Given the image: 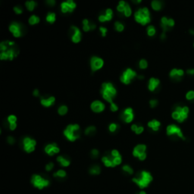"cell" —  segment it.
Masks as SVG:
<instances>
[{
	"label": "cell",
	"mask_w": 194,
	"mask_h": 194,
	"mask_svg": "<svg viewBox=\"0 0 194 194\" xmlns=\"http://www.w3.org/2000/svg\"><path fill=\"white\" fill-rule=\"evenodd\" d=\"M0 59L1 60H10L13 59L18 55L19 51L15 43L12 41H3L0 43Z\"/></svg>",
	"instance_id": "1"
},
{
	"label": "cell",
	"mask_w": 194,
	"mask_h": 194,
	"mask_svg": "<svg viewBox=\"0 0 194 194\" xmlns=\"http://www.w3.org/2000/svg\"><path fill=\"white\" fill-rule=\"evenodd\" d=\"M189 115V108L186 105L176 106L171 113L172 119L178 123H183L187 120Z\"/></svg>",
	"instance_id": "2"
},
{
	"label": "cell",
	"mask_w": 194,
	"mask_h": 194,
	"mask_svg": "<svg viewBox=\"0 0 194 194\" xmlns=\"http://www.w3.org/2000/svg\"><path fill=\"white\" fill-rule=\"evenodd\" d=\"M153 177L151 174L146 171H142L132 179V181L135 183L140 189H144L148 187L149 185L152 181Z\"/></svg>",
	"instance_id": "3"
},
{
	"label": "cell",
	"mask_w": 194,
	"mask_h": 194,
	"mask_svg": "<svg viewBox=\"0 0 194 194\" xmlns=\"http://www.w3.org/2000/svg\"><path fill=\"white\" fill-rule=\"evenodd\" d=\"M101 93L103 97L107 102L110 103L111 104L113 103V100L116 96V90L111 83H104L102 86Z\"/></svg>",
	"instance_id": "4"
},
{
	"label": "cell",
	"mask_w": 194,
	"mask_h": 194,
	"mask_svg": "<svg viewBox=\"0 0 194 194\" xmlns=\"http://www.w3.org/2000/svg\"><path fill=\"white\" fill-rule=\"evenodd\" d=\"M134 17L137 22L142 25H146L151 21L149 10L147 8H142L138 9L134 14Z\"/></svg>",
	"instance_id": "5"
},
{
	"label": "cell",
	"mask_w": 194,
	"mask_h": 194,
	"mask_svg": "<svg viewBox=\"0 0 194 194\" xmlns=\"http://www.w3.org/2000/svg\"><path fill=\"white\" fill-rule=\"evenodd\" d=\"M30 182L34 187L39 189H44V188L49 186L50 184V181H49V179L45 177L44 176L40 175V174H33L30 179Z\"/></svg>",
	"instance_id": "6"
},
{
	"label": "cell",
	"mask_w": 194,
	"mask_h": 194,
	"mask_svg": "<svg viewBox=\"0 0 194 194\" xmlns=\"http://www.w3.org/2000/svg\"><path fill=\"white\" fill-rule=\"evenodd\" d=\"M80 126L78 125H70L64 131V135L68 140L74 142L80 137L77 131H79Z\"/></svg>",
	"instance_id": "7"
},
{
	"label": "cell",
	"mask_w": 194,
	"mask_h": 194,
	"mask_svg": "<svg viewBox=\"0 0 194 194\" xmlns=\"http://www.w3.org/2000/svg\"><path fill=\"white\" fill-rule=\"evenodd\" d=\"M166 134L169 137H176L177 138L185 140H186V137L183 134V132L182 131L181 128L178 126V125H175V124H171L169 125L166 128Z\"/></svg>",
	"instance_id": "8"
},
{
	"label": "cell",
	"mask_w": 194,
	"mask_h": 194,
	"mask_svg": "<svg viewBox=\"0 0 194 194\" xmlns=\"http://www.w3.org/2000/svg\"><path fill=\"white\" fill-rule=\"evenodd\" d=\"M102 161H103V164L109 168H114L115 166L119 165L122 163V156H118V157H114L112 156V155L108 154L105 156H103L102 158Z\"/></svg>",
	"instance_id": "9"
},
{
	"label": "cell",
	"mask_w": 194,
	"mask_h": 194,
	"mask_svg": "<svg viewBox=\"0 0 194 194\" xmlns=\"http://www.w3.org/2000/svg\"><path fill=\"white\" fill-rule=\"evenodd\" d=\"M146 146L144 144H139L134 149L133 151V155L134 157L139 159L140 161H143L146 158Z\"/></svg>",
	"instance_id": "10"
},
{
	"label": "cell",
	"mask_w": 194,
	"mask_h": 194,
	"mask_svg": "<svg viewBox=\"0 0 194 194\" xmlns=\"http://www.w3.org/2000/svg\"><path fill=\"white\" fill-rule=\"evenodd\" d=\"M137 76V73L131 68L125 70L121 77V81L125 84H129Z\"/></svg>",
	"instance_id": "11"
},
{
	"label": "cell",
	"mask_w": 194,
	"mask_h": 194,
	"mask_svg": "<svg viewBox=\"0 0 194 194\" xmlns=\"http://www.w3.org/2000/svg\"><path fill=\"white\" fill-rule=\"evenodd\" d=\"M175 25V21L173 18L167 17H162L161 19V27L162 28L163 33L169 31Z\"/></svg>",
	"instance_id": "12"
},
{
	"label": "cell",
	"mask_w": 194,
	"mask_h": 194,
	"mask_svg": "<svg viewBox=\"0 0 194 194\" xmlns=\"http://www.w3.org/2000/svg\"><path fill=\"white\" fill-rule=\"evenodd\" d=\"M10 32L12 33L14 37H21L24 34V29L23 26L21 24L17 22L11 23V25L9 26Z\"/></svg>",
	"instance_id": "13"
},
{
	"label": "cell",
	"mask_w": 194,
	"mask_h": 194,
	"mask_svg": "<svg viewBox=\"0 0 194 194\" xmlns=\"http://www.w3.org/2000/svg\"><path fill=\"white\" fill-rule=\"evenodd\" d=\"M185 71L181 68H173L169 73V77L174 81H180L185 75Z\"/></svg>",
	"instance_id": "14"
},
{
	"label": "cell",
	"mask_w": 194,
	"mask_h": 194,
	"mask_svg": "<svg viewBox=\"0 0 194 194\" xmlns=\"http://www.w3.org/2000/svg\"><path fill=\"white\" fill-rule=\"evenodd\" d=\"M103 65H104V62L100 57L93 56L91 58L90 65H91V69L93 72H95V71L101 69L103 67Z\"/></svg>",
	"instance_id": "15"
},
{
	"label": "cell",
	"mask_w": 194,
	"mask_h": 194,
	"mask_svg": "<svg viewBox=\"0 0 194 194\" xmlns=\"http://www.w3.org/2000/svg\"><path fill=\"white\" fill-rule=\"evenodd\" d=\"M36 141L30 137H25L23 140V146L24 149L27 152L30 153L34 151L35 146H36Z\"/></svg>",
	"instance_id": "16"
},
{
	"label": "cell",
	"mask_w": 194,
	"mask_h": 194,
	"mask_svg": "<svg viewBox=\"0 0 194 194\" xmlns=\"http://www.w3.org/2000/svg\"><path fill=\"white\" fill-rule=\"evenodd\" d=\"M76 8V4L72 0H68L66 2H63L61 5V8L63 13L67 12H73Z\"/></svg>",
	"instance_id": "17"
},
{
	"label": "cell",
	"mask_w": 194,
	"mask_h": 194,
	"mask_svg": "<svg viewBox=\"0 0 194 194\" xmlns=\"http://www.w3.org/2000/svg\"><path fill=\"white\" fill-rule=\"evenodd\" d=\"M122 119L126 123H131L134 119V113L131 108H127L122 113Z\"/></svg>",
	"instance_id": "18"
},
{
	"label": "cell",
	"mask_w": 194,
	"mask_h": 194,
	"mask_svg": "<svg viewBox=\"0 0 194 194\" xmlns=\"http://www.w3.org/2000/svg\"><path fill=\"white\" fill-rule=\"evenodd\" d=\"M60 149L57 145L55 143H52V144H49V145L46 146L45 147V152H46V154H48L49 156H54L55 154H57V153H59Z\"/></svg>",
	"instance_id": "19"
},
{
	"label": "cell",
	"mask_w": 194,
	"mask_h": 194,
	"mask_svg": "<svg viewBox=\"0 0 194 194\" xmlns=\"http://www.w3.org/2000/svg\"><path fill=\"white\" fill-rule=\"evenodd\" d=\"M71 30H72L73 33H74L72 36H71V40L73 41V43H79L81 40V33L80 31V30L77 27H75V26H72L71 27Z\"/></svg>",
	"instance_id": "20"
},
{
	"label": "cell",
	"mask_w": 194,
	"mask_h": 194,
	"mask_svg": "<svg viewBox=\"0 0 194 194\" xmlns=\"http://www.w3.org/2000/svg\"><path fill=\"white\" fill-rule=\"evenodd\" d=\"M113 17V11L110 8H108L106 11V14H101L99 17V21L100 22H106V21H111Z\"/></svg>",
	"instance_id": "21"
},
{
	"label": "cell",
	"mask_w": 194,
	"mask_h": 194,
	"mask_svg": "<svg viewBox=\"0 0 194 194\" xmlns=\"http://www.w3.org/2000/svg\"><path fill=\"white\" fill-rule=\"evenodd\" d=\"M160 85V81L158 79V78H155V77H152L150 78L148 84V88L150 91H155L156 90Z\"/></svg>",
	"instance_id": "22"
},
{
	"label": "cell",
	"mask_w": 194,
	"mask_h": 194,
	"mask_svg": "<svg viewBox=\"0 0 194 194\" xmlns=\"http://www.w3.org/2000/svg\"><path fill=\"white\" fill-rule=\"evenodd\" d=\"M91 109L94 112H101L105 109V105L100 101H94L91 104Z\"/></svg>",
	"instance_id": "23"
},
{
	"label": "cell",
	"mask_w": 194,
	"mask_h": 194,
	"mask_svg": "<svg viewBox=\"0 0 194 194\" xmlns=\"http://www.w3.org/2000/svg\"><path fill=\"white\" fill-rule=\"evenodd\" d=\"M96 24H94L93 23H90L87 19H84L83 21V29H84V31L87 32L90 31V30H93L96 29Z\"/></svg>",
	"instance_id": "24"
},
{
	"label": "cell",
	"mask_w": 194,
	"mask_h": 194,
	"mask_svg": "<svg viewBox=\"0 0 194 194\" xmlns=\"http://www.w3.org/2000/svg\"><path fill=\"white\" fill-rule=\"evenodd\" d=\"M147 125H148L149 128H151L152 131H158L159 130L160 127H161V122H160L159 121L154 119V120H152L150 121V122H149Z\"/></svg>",
	"instance_id": "25"
},
{
	"label": "cell",
	"mask_w": 194,
	"mask_h": 194,
	"mask_svg": "<svg viewBox=\"0 0 194 194\" xmlns=\"http://www.w3.org/2000/svg\"><path fill=\"white\" fill-rule=\"evenodd\" d=\"M55 101V97L50 96L49 98H41V104L45 107H50L51 106L54 104Z\"/></svg>",
	"instance_id": "26"
},
{
	"label": "cell",
	"mask_w": 194,
	"mask_h": 194,
	"mask_svg": "<svg viewBox=\"0 0 194 194\" xmlns=\"http://www.w3.org/2000/svg\"><path fill=\"white\" fill-rule=\"evenodd\" d=\"M57 162L62 166V167H68L70 165V160L64 156H59L57 158Z\"/></svg>",
	"instance_id": "27"
},
{
	"label": "cell",
	"mask_w": 194,
	"mask_h": 194,
	"mask_svg": "<svg viewBox=\"0 0 194 194\" xmlns=\"http://www.w3.org/2000/svg\"><path fill=\"white\" fill-rule=\"evenodd\" d=\"M151 5L152 8L155 11H160L163 7L162 2L159 1V0H154V1H152L151 3Z\"/></svg>",
	"instance_id": "28"
},
{
	"label": "cell",
	"mask_w": 194,
	"mask_h": 194,
	"mask_svg": "<svg viewBox=\"0 0 194 194\" xmlns=\"http://www.w3.org/2000/svg\"><path fill=\"white\" fill-rule=\"evenodd\" d=\"M53 176L55 177H56V178L64 179L66 177L67 173L65 170H62V169H61V170L57 171L56 172H55V173L53 174Z\"/></svg>",
	"instance_id": "29"
},
{
	"label": "cell",
	"mask_w": 194,
	"mask_h": 194,
	"mask_svg": "<svg viewBox=\"0 0 194 194\" xmlns=\"http://www.w3.org/2000/svg\"><path fill=\"white\" fill-rule=\"evenodd\" d=\"M101 172V168L99 165H93L90 168V174L92 175H98Z\"/></svg>",
	"instance_id": "30"
},
{
	"label": "cell",
	"mask_w": 194,
	"mask_h": 194,
	"mask_svg": "<svg viewBox=\"0 0 194 194\" xmlns=\"http://www.w3.org/2000/svg\"><path fill=\"white\" fill-rule=\"evenodd\" d=\"M185 98L188 102H191V103L194 102V90H188L185 94Z\"/></svg>",
	"instance_id": "31"
},
{
	"label": "cell",
	"mask_w": 194,
	"mask_h": 194,
	"mask_svg": "<svg viewBox=\"0 0 194 194\" xmlns=\"http://www.w3.org/2000/svg\"><path fill=\"white\" fill-rule=\"evenodd\" d=\"M36 3L34 1H27V2H25V6L28 11H33L35 8V7H36Z\"/></svg>",
	"instance_id": "32"
},
{
	"label": "cell",
	"mask_w": 194,
	"mask_h": 194,
	"mask_svg": "<svg viewBox=\"0 0 194 194\" xmlns=\"http://www.w3.org/2000/svg\"><path fill=\"white\" fill-rule=\"evenodd\" d=\"M55 18H56V15H55V13L49 12L48 13L47 16H46V21L50 24H53L55 22Z\"/></svg>",
	"instance_id": "33"
},
{
	"label": "cell",
	"mask_w": 194,
	"mask_h": 194,
	"mask_svg": "<svg viewBox=\"0 0 194 194\" xmlns=\"http://www.w3.org/2000/svg\"><path fill=\"white\" fill-rule=\"evenodd\" d=\"M28 21L30 24H31V25H34V24H38V23L40 22V18H39V17H37L36 15H32L31 17H30Z\"/></svg>",
	"instance_id": "34"
},
{
	"label": "cell",
	"mask_w": 194,
	"mask_h": 194,
	"mask_svg": "<svg viewBox=\"0 0 194 194\" xmlns=\"http://www.w3.org/2000/svg\"><path fill=\"white\" fill-rule=\"evenodd\" d=\"M147 34L149 36H153L156 35V30L154 26L149 25L148 27H147Z\"/></svg>",
	"instance_id": "35"
},
{
	"label": "cell",
	"mask_w": 194,
	"mask_h": 194,
	"mask_svg": "<svg viewBox=\"0 0 194 194\" xmlns=\"http://www.w3.org/2000/svg\"><path fill=\"white\" fill-rule=\"evenodd\" d=\"M126 2H125V1H121L120 2H119V5L117 6V10L119 11V12H123L125 11V8H126V5H127Z\"/></svg>",
	"instance_id": "36"
},
{
	"label": "cell",
	"mask_w": 194,
	"mask_h": 194,
	"mask_svg": "<svg viewBox=\"0 0 194 194\" xmlns=\"http://www.w3.org/2000/svg\"><path fill=\"white\" fill-rule=\"evenodd\" d=\"M58 112L60 115H65L68 112V107L65 106H62L58 109Z\"/></svg>",
	"instance_id": "37"
},
{
	"label": "cell",
	"mask_w": 194,
	"mask_h": 194,
	"mask_svg": "<svg viewBox=\"0 0 194 194\" xmlns=\"http://www.w3.org/2000/svg\"><path fill=\"white\" fill-rule=\"evenodd\" d=\"M115 26L116 30H117L119 32L123 31L124 29H125V26H124V24H122L121 22H119V21H116V22L115 23Z\"/></svg>",
	"instance_id": "38"
},
{
	"label": "cell",
	"mask_w": 194,
	"mask_h": 194,
	"mask_svg": "<svg viewBox=\"0 0 194 194\" xmlns=\"http://www.w3.org/2000/svg\"><path fill=\"white\" fill-rule=\"evenodd\" d=\"M122 170L125 172H126V173H128V174H133V173H134V170H133L132 168L129 165H127L122 167Z\"/></svg>",
	"instance_id": "39"
},
{
	"label": "cell",
	"mask_w": 194,
	"mask_h": 194,
	"mask_svg": "<svg viewBox=\"0 0 194 194\" xmlns=\"http://www.w3.org/2000/svg\"><path fill=\"white\" fill-rule=\"evenodd\" d=\"M131 14H132V11H131V7H130V5L128 4H127L126 8H125V11H124V14L126 17H130L131 15Z\"/></svg>",
	"instance_id": "40"
},
{
	"label": "cell",
	"mask_w": 194,
	"mask_h": 194,
	"mask_svg": "<svg viewBox=\"0 0 194 194\" xmlns=\"http://www.w3.org/2000/svg\"><path fill=\"white\" fill-rule=\"evenodd\" d=\"M119 125H117V124H115V123H112L109 125V131H110L111 132L114 133L117 131L118 129H119Z\"/></svg>",
	"instance_id": "41"
},
{
	"label": "cell",
	"mask_w": 194,
	"mask_h": 194,
	"mask_svg": "<svg viewBox=\"0 0 194 194\" xmlns=\"http://www.w3.org/2000/svg\"><path fill=\"white\" fill-rule=\"evenodd\" d=\"M147 66H148V63H147V62L145 59H142V60L140 62V68L141 69H146V68H147Z\"/></svg>",
	"instance_id": "42"
},
{
	"label": "cell",
	"mask_w": 194,
	"mask_h": 194,
	"mask_svg": "<svg viewBox=\"0 0 194 194\" xmlns=\"http://www.w3.org/2000/svg\"><path fill=\"white\" fill-rule=\"evenodd\" d=\"M16 121H17V118L14 115H9L8 118V123L10 124H14L16 123Z\"/></svg>",
	"instance_id": "43"
},
{
	"label": "cell",
	"mask_w": 194,
	"mask_h": 194,
	"mask_svg": "<svg viewBox=\"0 0 194 194\" xmlns=\"http://www.w3.org/2000/svg\"><path fill=\"white\" fill-rule=\"evenodd\" d=\"M95 131H96V128L93 126H91V127H89V128H87V129H86L85 134H87V135H89V134H92V133L95 132Z\"/></svg>",
	"instance_id": "44"
},
{
	"label": "cell",
	"mask_w": 194,
	"mask_h": 194,
	"mask_svg": "<svg viewBox=\"0 0 194 194\" xmlns=\"http://www.w3.org/2000/svg\"><path fill=\"white\" fill-rule=\"evenodd\" d=\"M99 154H100V152L97 149H93L91 151V156L93 159L97 158L99 156Z\"/></svg>",
	"instance_id": "45"
},
{
	"label": "cell",
	"mask_w": 194,
	"mask_h": 194,
	"mask_svg": "<svg viewBox=\"0 0 194 194\" xmlns=\"http://www.w3.org/2000/svg\"><path fill=\"white\" fill-rule=\"evenodd\" d=\"M149 105H150V107H151V108L156 107L157 105H158V100H151L149 101Z\"/></svg>",
	"instance_id": "46"
},
{
	"label": "cell",
	"mask_w": 194,
	"mask_h": 194,
	"mask_svg": "<svg viewBox=\"0 0 194 194\" xmlns=\"http://www.w3.org/2000/svg\"><path fill=\"white\" fill-rule=\"evenodd\" d=\"M14 11L16 14H21L23 12V9L21 6H15L14 7Z\"/></svg>",
	"instance_id": "47"
},
{
	"label": "cell",
	"mask_w": 194,
	"mask_h": 194,
	"mask_svg": "<svg viewBox=\"0 0 194 194\" xmlns=\"http://www.w3.org/2000/svg\"><path fill=\"white\" fill-rule=\"evenodd\" d=\"M54 168V164L52 162H49L48 163L47 165H46V170L47 171H51Z\"/></svg>",
	"instance_id": "48"
},
{
	"label": "cell",
	"mask_w": 194,
	"mask_h": 194,
	"mask_svg": "<svg viewBox=\"0 0 194 194\" xmlns=\"http://www.w3.org/2000/svg\"><path fill=\"white\" fill-rule=\"evenodd\" d=\"M186 74L188 76H190V77L194 76V68H188L186 71Z\"/></svg>",
	"instance_id": "49"
},
{
	"label": "cell",
	"mask_w": 194,
	"mask_h": 194,
	"mask_svg": "<svg viewBox=\"0 0 194 194\" xmlns=\"http://www.w3.org/2000/svg\"><path fill=\"white\" fill-rule=\"evenodd\" d=\"M111 110L112 111V112H116V111H118V109H119V107H118V106L115 103H112L111 104V107H110Z\"/></svg>",
	"instance_id": "50"
},
{
	"label": "cell",
	"mask_w": 194,
	"mask_h": 194,
	"mask_svg": "<svg viewBox=\"0 0 194 194\" xmlns=\"http://www.w3.org/2000/svg\"><path fill=\"white\" fill-rule=\"evenodd\" d=\"M100 32H101V33H102V36H106V33H107V29H106V27H100Z\"/></svg>",
	"instance_id": "51"
},
{
	"label": "cell",
	"mask_w": 194,
	"mask_h": 194,
	"mask_svg": "<svg viewBox=\"0 0 194 194\" xmlns=\"http://www.w3.org/2000/svg\"><path fill=\"white\" fill-rule=\"evenodd\" d=\"M143 131H144L143 127L138 126L137 129V131H136L135 132H136V134H142L143 132Z\"/></svg>",
	"instance_id": "52"
},
{
	"label": "cell",
	"mask_w": 194,
	"mask_h": 194,
	"mask_svg": "<svg viewBox=\"0 0 194 194\" xmlns=\"http://www.w3.org/2000/svg\"><path fill=\"white\" fill-rule=\"evenodd\" d=\"M7 141H8V143L9 144H13L14 143V141H15V140H14V138L12 137H8L7 138Z\"/></svg>",
	"instance_id": "53"
},
{
	"label": "cell",
	"mask_w": 194,
	"mask_h": 194,
	"mask_svg": "<svg viewBox=\"0 0 194 194\" xmlns=\"http://www.w3.org/2000/svg\"><path fill=\"white\" fill-rule=\"evenodd\" d=\"M9 128H10V130H11V131H14V130H15L16 128H17V124L16 123L10 124Z\"/></svg>",
	"instance_id": "54"
},
{
	"label": "cell",
	"mask_w": 194,
	"mask_h": 194,
	"mask_svg": "<svg viewBox=\"0 0 194 194\" xmlns=\"http://www.w3.org/2000/svg\"><path fill=\"white\" fill-rule=\"evenodd\" d=\"M137 128H138V126L137 125H133L132 126H131V130L134 131H137Z\"/></svg>",
	"instance_id": "55"
},
{
	"label": "cell",
	"mask_w": 194,
	"mask_h": 194,
	"mask_svg": "<svg viewBox=\"0 0 194 194\" xmlns=\"http://www.w3.org/2000/svg\"><path fill=\"white\" fill-rule=\"evenodd\" d=\"M46 2H47V3L49 4V5H55V2L54 1V0H49V1H47Z\"/></svg>",
	"instance_id": "56"
},
{
	"label": "cell",
	"mask_w": 194,
	"mask_h": 194,
	"mask_svg": "<svg viewBox=\"0 0 194 194\" xmlns=\"http://www.w3.org/2000/svg\"><path fill=\"white\" fill-rule=\"evenodd\" d=\"M33 96H39V91H38V90H35L34 91H33Z\"/></svg>",
	"instance_id": "57"
},
{
	"label": "cell",
	"mask_w": 194,
	"mask_h": 194,
	"mask_svg": "<svg viewBox=\"0 0 194 194\" xmlns=\"http://www.w3.org/2000/svg\"><path fill=\"white\" fill-rule=\"evenodd\" d=\"M166 38V33H163L161 34V39L162 40H164V39H165Z\"/></svg>",
	"instance_id": "58"
},
{
	"label": "cell",
	"mask_w": 194,
	"mask_h": 194,
	"mask_svg": "<svg viewBox=\"0 0 194 194\" xmlns=\"http://www.w3.org/2000/svg\"><path fill=\"white\" fill-rule=\"evenodd\" d=\"M189 33L191 36H194V29H190V30H189Z\"/></svg>",
	"instance_id": "59"
},
{
	"label": "cell",
	"mask_w": 194,
	"mask_h": 194,
	"mask_svg": "<svg viewBox=\"0 0 194 194\" xmlns=\"http://www.w3.org/2000/svg\"><path fill=\"white\" fill-rule=\"evenodd\" d=\"M136 194H147V193L144 190H141V191H140V192H137Z\"/></svg>",
	"instance_id": "60"
},
{
	"label": "cell",
	"mask_w": 194,
	"mask_h": 194,
	"mask_svg": "<svg viewBox=\"0 0 194 194\" xmlns=\"http://www.w3.org/2000/svg\"><path fill=\"white\" fill-rule=\"evenodd\" d=\"M139 78H140V79H143V76H140Z\"/></svg>",
	"instance_id": "61"
},
{
	"label": "cell",
	"mask_w": 194,
	"mask_h": 194,
	"mask_svg": "<svg viewBox=\"0 0 194 194\" xmlns=\"http://www.w3.org/2000/svg\"><path fill=\"white\" fill-rule=\"evenodd\" d=\"M192 46H193V48H194V42H193V45H192Z\"/></svg>",
	"instance_id": "62"
}]
</instances>
